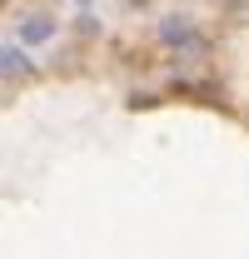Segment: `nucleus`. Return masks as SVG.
<instances>
[{
    "label": "nucleus",
    "instance_id": "f257e3e1",
    "mask_svg": "<svg viewBox=\"0 0 249 259\" xmlns=\"http://www.w3.org/2000/svg\"><path fill=\"white\" fill-rule=\"evenodd\" d=\"M159 40H164L170 50H180V55H210V40H204L199 25L185 20V15H164V20H159Z\"/></svg>",
    "mask_w": 249,
    "mask_h": 259
},
{
    "label": "nucleus",
    "instance_id": "f03ea898",
    "mask_svg": "<svg viewBox=\"0 0 249 259\" xmlns=\"http://www.w3.org/2000/svg\"><path fill=\"white\" fill-rule=\"evenodd\" d=\"M55 35H60V25L50 15H25L20 20V45H50Z\"/></svg>",
    "mask_w": 249,
    "mask_h": 259
},
{
    "label": "nucleus",
    "instance_id": "7ed1b4c3",
    "mask_svg": "<svg viewBox=\"0 0 249 259\" xmlns=\"http://www.w3.org/2000/svg\"><path fill=\"white\" fill-rule=\"evenodd\" d=\"M20 70L30 75V70H35V60L25 55V50H20V45H5V75H20Z\"/></svg>",
    "mask_w": 249,
    "mask_h": 259
},
{
    "label": "nucleus",
    "instance_id": "20e7f679",
    "mask_svg": "<svg viewBox=\"0 0 249 259\" xmlns=\"http://www.w3.org/2000/svg\"><path fill=\"white\" fill-rule=\"evenodd\" d=\"M80 5H85V0H80Z\"/></svg>",
    "mask_w": 249,
    "mask_h": 259
}]
</instances>
